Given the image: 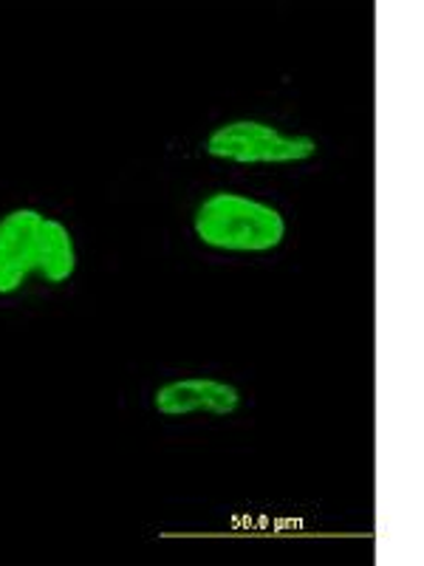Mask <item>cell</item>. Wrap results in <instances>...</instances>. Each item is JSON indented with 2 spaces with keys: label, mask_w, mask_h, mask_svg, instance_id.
Wrapping results in <instances>:
<instances>
[{
  "label": "cell",
  "mask_w": 424,
  "mask_h": 566,
  "mask_svg": "<svg viewBox=\"0 0 424 566\" xmlns=\"http://www.w3.org/2000/svg\"><path fill=\"white\" fill-rule=\"evenodd\" d=\"M195 235L215 250L266 252L283 241L286 221L264 201L239 193H212L195 210Z\"/></svg>",
  "instance_id": "obj_1"
},
{
  "label": "cell",
  "mask_w": 424,
  "mask_h": 566,
  "mask_svg": "<svg viewBox=\"0 0 424 566\" xmlns=\"http://www.w3.org/2000/svg\"><path fill=\"white\" fill-rule=\"evenodd\" d=\"M206 154L235 165H283L303 161L317 154L311 136H286L264 123H230L206 139Z\"/></svg>",
  "instance_id": "obj_2"
},
{
  "label": "cell",
  "mask_w": 424,
  "mask_h": 566,
  "mask_svg": "<svg viewBox=\"0 0 424 566\" xmlns=\"http://www.w3.org/2000/svg\"><path fill=\"white\" fill-rule=\"evenodd\" d=\"M45 216L14 210L0 219V295L20 290L32 272H43Z\"/></svg>",
  "instance_id": "obj_3"
},
{
  "label": "cell",
  "mask_w": 424,
  "mask_h": 566,
  "mask_svg": "<svg viewBox=\"0 0 424 566\" xmlns=\"http://www.w3.org/2000/svg\"><path fill=\"white\" fill-rule=\"evenodd\" d=\"M241 394L230 382L204 380H179L170 386H161L156 391V408L165 417H187V413H212V417H226L239 408Z\"/></svg>",
  "instance_id": "obj_4"
}]
</instances>
